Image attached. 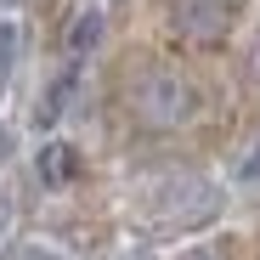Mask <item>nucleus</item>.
Masks as SVG:
<instances>
[{
	"label": "nucleus",
	"mask_w": 260,
	"mask_h": 260,
	"mask_svg": "<svg viewBox=\"0 0 260 260\" xmlns=\"http://www.w3.org/2000/svg\"><path fill=\"white\" fill-rule=\"evenodd\" d=\"M238 181H260V136H254V147L238 158Z\"/></svg>",
	"instance_id": "nucleus-7"
},
{
	"label": "nucleus",
	"mask_w": 260,
	"mask_h": 260,
	"mask_svg": "<svg viewBox=\"0 0 260 260\" xmlns=\"http://www.w3.org/2000/svg\"><path fill=\"white\" fill-rule=\"evenodd\" d=\"M62 46H68V57H85V51H96V46H102V12H96V6H79V12L68 17V34H62Z\"/></svg>",
	"instance_id": "nucleus-5"
},
{
	"label": "nucleus",
	"mask_w": 260,
	"mask_h": 260,
	"mask_svg": "<svg viewBox=\"0 0 260 260\" xmlns=\"http://www.w3.org/2000/svg\"><path fill=\"white\" fill-rule=\"evenodd\" d=\"M17 6H23V0H0V12H17Z\"/></svg>",
	"instance_id": "nucleus-12"
},
{
	"label": "nucleus",
	"mask_w": 260,
	"mask_h": 260,
	"mask_svg": "<svg viewBox=\"0 0 260 260\" xmlns=\"http://www.w3.org/2000/svg\"><path fill=\"white\" fill-rule=\"evenodd\" d=\"M12 57H17V28L0 23V85H6V74H12Z\"/></svg>",
	"instance_id": "nucleus-6"
},
{
	"label": "nucleus",
	"mask_w": 260,
	"mask_h": 260,
	"mask_svg": "<svg viewBox=\"0 0 260 260\" xmlns=\"http://www.w3.org/2000/svg\"><path fill=\"white\" fill-rule=\"evenodd\" d=\"M130 102H136V119L153 124V130H176L198 113V91L176 74V68H153L136 91H130Z\"/></svg>",
	"instance_id": "nucleus-1"
},
{
	"label": "nucleus",
	"mask_w": 260,
	"mask_h": 260,
	"mask_svg": "<svg viewBox=\"0 0 260 260\" xmlns=\"http://www.w3.org/2000/svg\"><path fill=\"white\" fill-rule=\"evenodd\" d=\"M34 176L46 181V187H68L74 176H79V153L68 147V142H46L34 153Z\"/></svg>",
	"instance_id": "nucleus-4"
},
{
	"label": "nucleus",
	"mask_w": 260,
	"mask_h": 260,
	"mask_svg": "<svg viewBox=\"0 0 260 260\" xmlns=\"http://www.w3.org/2000/svg\"><path fill=\"white\" fill-rule=\"evenodd\" d=\"M142 204L147 209L164 204L158 226H198V221H209V215L221 209V192H215L204 176H164V181L142 187Z\"/></svg>",
	"instance_id": "nucleus-2"
},
{
	"label": "nucleus",
	"mask_w": 260,
	"mask_h": 260,
	"mask_svg": "<svg viewBox=\"0 0 260 260\" xmlns=\"http://www.w3.org/2000/svg\"><path fill=\"white\" fill-rule=\"evenodd\" d=\"M249 74L260 79V34H254V51H249Z\"/></svg>",
	"instance_id": "nucleus-10"
},
{
	"label": "nucleus",
	"mask_w": 260,
	"mask_h": 260,
	"mask_svg": "<svg viewBox=\"0 0 260 260\" xmlns=\"http://www.w3.org/2000/svg\"><path fill=\"white\" fill-rule=\"evenodd\" d=\"M17 260H62L51 243H28V249H17Z\"/></svg>",
	"instance_id": "nucleus-8"
},
{
	"label": "nucleus",
	"mask_w": 260,
	"mask_h": 260,
	"mask_svg": "<svg viewBox=\"0 0 260 260\" xmlns=\"http://www.w3.org/2000/svg\"><path fill=\"white\" fill-rule=\"evenodd\" d=\"M170 28L181 40H221L232 28V0H170Z\"/></svg>",
	"instance_id": "nucleus-3"
},
{
	"label": "nucleus",
	"mask_w": 260,
	"mask_h": 260,
	"mask_svg": "<svg viewBox=\"0 0 260 260\" xmlns=\"http://www.w3.org/2000/svg\"><path fill=\"white\" fill-rule=\"evenodd\" d=\"M6 158H12V130L0 124V164H6Z\"/></svg>",
	"instance_id": "nucleus-9"
},
{
	"label": "nucleus",
	"mask_w": 260,
	"mask_h": 260,
	"mask_svg": "<svg viewBox=\"0 0 260 260\" xmlns=\"http://www.w3.org/2000/svg\"><path fill=\"white\" fill-rule=\"evenodd\" d=\"M181 260H221L215 249H192V254H181Z\"/></svg>",
	"instance_id": "nucleus-11"
}]
</instances>
